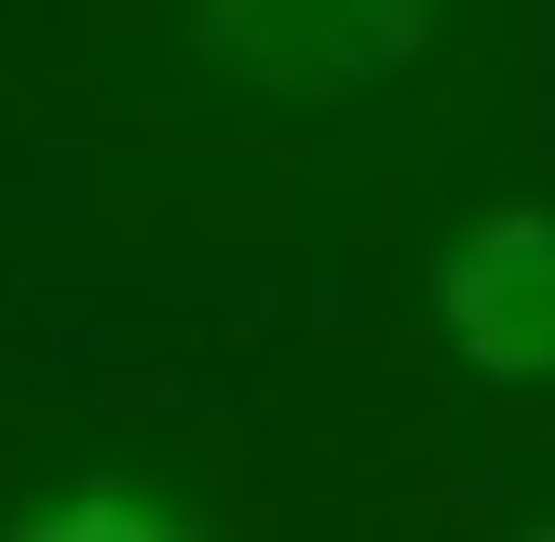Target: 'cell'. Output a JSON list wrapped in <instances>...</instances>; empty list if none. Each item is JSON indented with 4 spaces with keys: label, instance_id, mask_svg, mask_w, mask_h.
Listing matches in <instances>:
<instances>
[{
    "label": "cell",
    "instance_id": "1",
    "mask_svg": "<svg viewBox=\"0 0 555 542\" xmlns=\"http://www.w3.org/2000/svg\"><path fill=\"white\" fill-rule=\"evenodd\" d=\"M190 27L258 95H379L434 41V0H190Z\"/></svg>",
    "mask_w": 555,
    "mask_h": 542
},
{
    "label": "cell",
    "instance_id": "2",
    "mask_svg": "<svg viewBox=\"0 0 555 542\" xmlns=\"http://www.w3.org/2000/svg\"><path fill=\"white\" fill-rule=\"evenodd\" d=\"M461 366L488 379H555V217H475L434 271Z\"/></svg>",
    "mask_w": 555,
    "mask_h": 542
}]
</instances>
